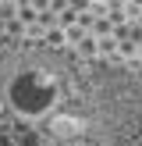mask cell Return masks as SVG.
<instances>
[{"label":"cell","mask_w":142,"mask_h":146,"mask_svg":"<svg viewBox=\"0 0 142 146\" xmlns=\"http://www.w3.org/2000/svg\"><path fill=\"white\" fill-rule=\"evenodd\" d=\"M0 146H142V75L53 46L0 57Z\"/></svg>","instance_id":"cell-1"}]
</instances>
